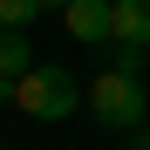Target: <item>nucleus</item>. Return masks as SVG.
<instances>
[{
  "label": "nucleus",
  "mask_w": 150,
  "mask_h": 150,
  "mask_svg": "<svg viewBox=\"0 0 150 150\" xmlns=\"http://www.w3.org/2000/svg\"><path fill=\"white\" fill-rule=\"evenodd\" d=\"M7 96H14V109H21V116H34V123H62V116L75 109V96H82V89H75V75H68V68L34 62Z\"/></svg>",
  "instance_id": "1"
},
{
  "label": "nucleus",
  "mask_w": 150,
  "mask_h": 150,
  "mask_svg": "<svg viewBox=\"0 0 150 150\" xmlns=\"http://www.w3.org/2000/svg\"><path fill=\"white\" fill-rule=\"evenodd\" d=\"M89 109H96V123H103V130H143V82L137 75H123V68H109L103 82L89 89Z\"/></svg>",
  "instance_id": "2"
},
{
  "label": "nucleus",
  "mask_w": 150,
  "mask_h": 150,
  "mask_svg": "<svg viewBox=\"0 0 150 150\" xmlns=\"http://www.w3.org/2000/svg\"><path fill=\"white\" fill-rule=\"evenodd\" d=\"M62 28L75 34V41H116V0H68L62 7Z\"/></svg>",
  "instance_id": "3"
},
{
  "label": "nucleus",
  "mask_w": 150,
  "mask_h": 150,
  "mask_svg": "<svg viewBox=\"0 0 150 150\" xmlns=\"http://www.w3.org/2000/svg\"><path fill=\"white\" fill-rule=\"evenodd\" d=\"M28 68H34V48L21 41V28H0V96H7Z\"/></svg>",
  "instance_id": "4"
},
{
  "label": "nucleus",
  "mask_w": 150,
  "mask_h": 150,
  "mask_svg": "<svg viewBox=\"0 0 150 150\" xmlns=\"http://www.w3.org/2000/svg\"><path fill=\"white\" fill-rule=\"evenodd\" d=\"M116 41L150 48V0H116Z\"/></svg>",
  "instance_id": "5"
},
{
  "label": "nucleus",
  "mask_w": 150,
  "mask_h": 150,
  "mask_svg": "<svg viewBox=\"0 0 150 150\" xmlns=\"http://www.w3.org/2000/svg\"><path fill=\"white\" fill-rule=\"evenodd\" d=\"M41 14V0H0V28H28Z\"/></svg>",
  "instance_id": "6"
},
{
  "label": "nucleus",
  "mask_w": 150,
  "mask_h": 150,
  "mask_svg": "<svg viewBox=\"0 0 150 150\" xmlns=\"http://www.w3.org/2000/svg\"><path fill=\"white\" fill-rule=\"evenodd\" d=\"M143 55H150V48H130V41H123V55H116V68H123V75H137V68H143Z\"/></svg>",
  "instance_id": "7"
},
{
  "label": "nucleus",
  "mask_w": 150,
  "mask_h": 150,
  "mask_svg": "<svg viewBox=\"0 0 150 150\" xmlns=\"http://www.w3.org/2000/svg\"><path fill=\"white\" fill-rule=\"evenodd\" d=\"M130 150H150V130H130Z\"/></svg>",
  "instance_id": "8"
},
{
  "label": "nucleus",
  "mask_w": 150,
  "mask_h": 150,
  "mask_svg": "<svg viewBox=\"0 0 150 150\" xmlns=\"http://www.w3.org/2000/svg\"><path fill=\"white\" fill-rule=\"evenodd\" d=\"M41 7H55V14H62V7H68V0H41Z\"/></svg>",
  "instance_id": "9"
}]
</instances>
